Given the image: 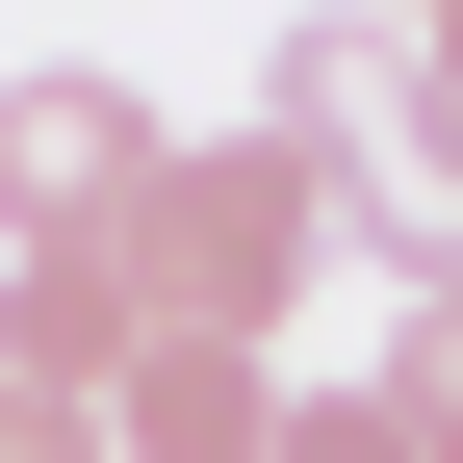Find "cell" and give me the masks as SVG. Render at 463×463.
Returning a JSON list of instances; mask_svg holds the SVG:
<instances>
[{
    "instance_id": "cell-1",
    "label": "cell",
    "mask_w": 463,
    "mask_h": 463,
    "mask_svg": "<svg viewBox=\"0 0 463 463\" xmlns=\"http://www.w3.org/2000/svg\"><path fill=\"white\" fill-rule=\"evenodd\" d=\"M103 258H129V309H155V335H232V361H283V309H309L361 232H335V181H309L283 129H206V155H155V206L103 232Z\"/></svg>"
},
{
    "instance_id": "cell-2",
    "label": "cell",
    "mask_w": 463,
    "mask_h": 463,
    "mask_svg": "<svg viewBox=\"0 0 463 463\" xmlns=\"http://www.w3.org/2000/svg\"><path fill=\"white\" fill-rule=\"evenodd\" d=\"M155 103L103 78V52H52V78H0V258H103V232L155 206Z\"/></svg>"
},
{
    "instance_id": "cell-3",
    "label": "cell",
    "mask_w": 463,
    "mask_h": 463,
    "mask_svg": "<svg viewBox=\"0 0 463 463\" xmlns=\"http://www.w3.org/2000/svg\"><path fill=\"white\" fill-rule=\"evenodd\" d=\"M258 129L335 181V232H361L386 155H412V26H386V0H361V26H283V103H258Z\"/></svg>"
},
{
    "instance_id": "cell-4",
    "label": "cell",
    "mask_w": 463,
    "mask_h": 463,
    "mask_svg": "<svg viewBox=\"0 0 463 463\" xmlns=\"http://www.w3.org/2000/svg\"><path fill=\"white\" fill-rule=\"evenodd\" d=\"M129 361H155L129 258H0V386H52V412H103Z\"/></svg>"
},
{
    "instance_id": "cell-5",
    "label": "cell",
    "mask_w": 463,
    "mask_h": 463,
    "mask_svg": "<svg viewBox=\"0 0 463 463\" xmlns=\"http://www.w3.org/2000/svg\"><path fill=\"white\" fill-rule=\"evenodd\" d=\"M258 412H283V361H232V335H155V361L103 386V463H258Z\"/></svg>"
},
{
    "instance_id": "cell-6",
    "label": "cell",
    "mask_w": 463,
    "mask_h": 463,
    "mask_svg": "<svg viewBox=\"0 0 463 463\" xmlns=\"http://www.w3.org/2000/svg\"><path fill=\"white\" fill-rule=\"evenodd\" d=\"M361 258H412V283H463V103H412V155H386Z\"/></svg>"
},
{
    "instance_id": "cell-7",
    "label": "cell",
    "mask_w": 463,
    "mask_h": 463,
    "mask_svg": "<svg viewBox=\"0 0 463 463\" xmlns=\"http://www.w3.org/2000/svg\"><path fill=\"white\" fill-rule=\"evenodd\" d=\"M258 463H438V438L386 412V361H361V386H283V412H258Z\"/></svg>"
},
{
    "instance_id": "cell-8",
    "label": "cell",
    "mask_w": 463,
    "mask_h": 463,
    "mask_svg": "<svg viewBox=\"0 0 463 463\" xmlns=\"http://www.w3.org/2000/svg\"><path fill=\"white\" fill-rule=\"evenodd\" d=\"M386 412L463 463V283H412V309H386Z\"/></svg>"
},
{
    "instance_id": "cell-9",
    "label": "cell",
    "mask_w": 463,
    "mask_h": 463,
    "mask_svg": "<svg viewBox=\"0 0 463 463\" xmlns=\"http://www.w3.org/2000/svg\"><path fill=\"white\" fill-rule=\"evenodd\" d=\"M412 103H463V0H412Z\"/></svg>"
},
{
    "instance_id": "cell-10",
    "label": "cell",
    "mask_w": 463,
    "mask_h": 463,
    "mask_svg": "<svg viewBox=\"0 0 463 463\" xmlns=\"http://www.w3.org/2000/svg\"><path fill=\"white\" fill-rule=\"evenodd\" d=\"M386 26H412V0H386Z\"/></svg>"
}]
</instances>
